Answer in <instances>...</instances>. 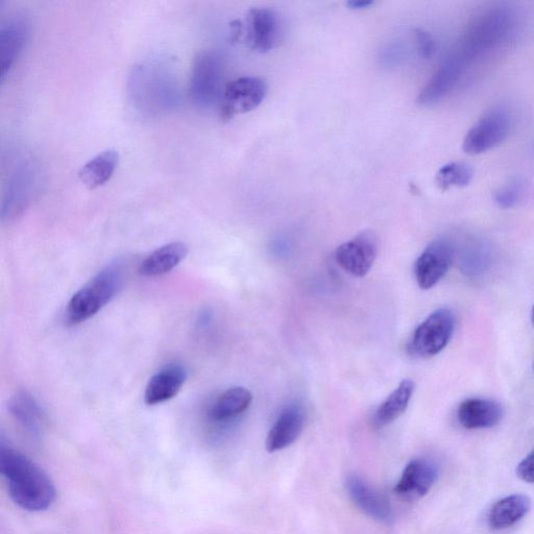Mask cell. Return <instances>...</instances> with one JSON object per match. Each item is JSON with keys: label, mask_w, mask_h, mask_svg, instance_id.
<instances>
[{"label": "cell", "mask_w": 534, "mask_h": 534, "mask_svg": "<svg viewBox=\"0 0 534 534\" xmlns=\"http://www.w3.org/2000/svg\"><path fill=\"white\" fill-rule=\"evenodd\" d=\"M439 468L427 459H415L407 465L395 492L407 498H422L439 479Z\"/></svg>", "instance_id": "13"}, {"label": "cell", "mask_w": 534, "mask_h": 534, "mask_svg": "<svg viewBox=\"0 0 534 534\" xmlns=\"http://www.w3.org/2000/svg\"><path fill=\"white\" fill-rule=\"evenodd\" d=\"M474 172L472 167L463 162H453L443 166L436 175V184L442 190L453 187H466L473 180Z\"/></svg>", "instance_id": "25"}, {"label": "cell", "mask_w": 534, "mask_h": 534, "mask_svg": "<svg viewBox=\"0 0 534 534\" xmlns=\"http://www.w3.org/2000/svg\"><path fill=\"white\" fill-rule=\"evenodd\" d=\"M267 86L259 78H240L228 83L221 101L224 119L245 114L258 108L265 99Z\"/></svg>", "instance_id": "10"}, {"label": "cell", "mask_w": 534, "mask_h": 534, "mask_svg": "<svg viewBox=\"0 0 534 534\" xmlns=\"http://www.w3.org/2000/svg\"><path fill=\"white\" fill-rule=\"evenodd\" d=\"M515 118L511 110L497 107L485 113L467 133L463 149L479 155L495 149L511 135Z\"/></svg>", "instance_id": "6"}, {"label": "cell", "mask_w": 534, "mask_h": 534, "mask_svg": "<svg viewBox=\"0 0 534 534\" xmlns=\"http://www.w3.org/2000/svg\"><path fill=\"white\" fill-rule=\"evenodd\" d=\"M466 72L465 65L450 54L423 88L418 102L423 106L441 102L458 85Z\"/></svg>", "instance_id": "12"}, {"label": "cell", "mask_w": 534, "mask_h": 534, "mask_svg": "<svg viewBox=\"0 0 534 534\" xmlns=\"http://www.w3.org/2000/svg\"><path fill=\"white\" fill-rule=\"evenodd\" d=\"M520 29L518 13L508 7H493L478 14L461 35L453 54L468 68L511 43Z\"/></svg>", "instance_id": "1"}, {"label": "cell", "mask_w": 534, "mask_h": 534, "mask_svg": "<svg viewBox=\"0 0 534 534\" xmlns=\"http://www.w3.org/2000/svg\"><path fill=\"white\" fill-rule=\"evenodd\" d=\"M517 475L524 482L534 483V450L518 465Z\"/></svg>", "instance_id": "28"}, {"label": "cell", "mask_w": 534, "mask_h": 534, "mask_svg": "<svg viewBox=\"0 0 534 534\" xmlns=\"http://www.w3.org/2000/svg\"><path fill=\"white\" fill-rule=\"evenodd\" d=\"M530 509L531 500L528 496L523 494L507 496L492 506L488 524L495 531L513 527L528 515Z\"/></svg>", "instance_id": "20"}, {"label": "cell", "mask_w": 534, "mask_h": 534, "mask_svg": "<svg viewBox=\"0 0 534 534\" xmlns=\"http://www.w3.org/2000/svg\"><path fill=\"white\" fill-rule=\"evenodd\" d=\"M531 321H532V324H533V326H534V306H533V308H532Z\"/></svg>", "instance_id": "30"}, {"label": "cell", "mask_w": 534, "mask_h": 534, "mask_svg": "<svg viewBox=\"0 0 534 534\" xmlns=\"http://www.w3.org/2000/svg\"><path fill=\"white\" fill-rule=\"evenodd\" d=\"M119 162V154L115 150L105 151L88 163H86L79 173V178L83 185L94 190L105 185L114 175Z\"/></svg>", "instance_id": "23"}, {"label": "cell", "mask_w": 534, "mask_h": 534, "mask_svg": "<svg viewBox=\"0 0 534 534\" xmlns=\"http://www.w3.org/2000/svg\"><path fill=\"white\" fill-rule=\"evenodd\" d=\"M124 278V265L119 261L97 273L68 302L65 311L67 324H82L99 313L117 296Z\"/></svg>", "instance_id": "3"}, {"label": "cell", "mask_w": 534, "mask_h": 534, "mask_svg": "<svg viewBox=\"0 0 534 534\" xmlns=\"http://www.w3.org/2000/svg\"><path fill=\"white\" fill-rule=\"evenodd\" d=\"M455 315L448 308L432 312L416 329L408 350L419 358H431L440 354L451 341L455 329Z\"/></svg>", "instance_id": "7"}, {"label": "cell", "mask_w": 534, "mask_h": 534, "mask_svg": "<svg viewBox=\"0 0 534 534\" xmlns=\"http://www.w3.org/2000/svg\"><path fill=\"white\" fill-rule=\"evenodd\" d=\"M253 402V394L244 386L229 388L213 402L209 416L214 422H228L244 414Z\"/></svg>", "instance_id": "21"}, {"label": "cell", "mask_w": 534, "mask_h": 534, "mask_svg": "<svg viewBox=\"0 0 534 534\" xmlns=\"http://www.w3.org/2000/svg\"><path fill=\"white\" fill-rule=\"evenodd\" d=\"M453 251L445 240H435L420 255L415 263L418 285L428 290L438 284L448 273Z\"/></svg>", "instance_id": "11"}, {"label": "cell", "mask_w": 534, "mask_h": 534, "mask_svg": "<svg viewBox=\"0 0 534 534\" xmlns=\"http://www.w3.org/2000/svg\"><path fill=\"white\" fill-rule=\"evenodd\" d=\"M415 383L409 379L403 380L396 390L379 406L374 417L377 427H384L398 420L407 410Z\"/></svg>", "instance_id": "24"}, {"label": "cell", "mask_w": 534, "mask_h": 534, "mask_svg": "<svg viewBox=\"0 0 534 534\" xmlns=\"http://www.w3.org/2000/svg\"><path fill=\"white\" fill-rule=\"evenodd\" d=\"M304 425V411L300 406L285 408L267 435L266 450L274 453L293 445L300 438Z\"/></svg>", "instance_id": "16"}, {"label": "cell", "mask_w": 534, "mask_h": 534, "mask_svg": "<svg viewBox=\"0 0 534 534\" xmlns=\"http://www.w3.org/2000/svg\"><path fill=\"white\" fill-rule=\"evenodd\" d=\"M29 34V23L23 17H15L8 21L0 33V66H2V82L5 81L12 66L22 51Z\"/></svg>", "instance_id": "18"}, {"label": "cell", "mask_w": 534, "mask_h": 534, "mask_svg": "<svg viewBox=\"0 0 534 534\" xmlns=\"http://www.w3.org/2000/svg\"><path fill=\"white\" fill-rule=\"evenodd\" d=\"M0 471L7 480L11 498L26 511H46L55 502L57 491L51 477L4 443L0 447Z\"/></svg>", "instance_id": "2"}, {"label": "cell", "mask_w": 534, "mask_h": 534, "mask_svg": "<svg viewBox=\"0 0 534 534\" xmlns=\"http://www.w3.org/2000/svg\"><path fill=\"white\" fill-rule=\"evenodd\" d=\"M188 247L183 242H171L145 258L139 266L143 277L155 278L172 272L186 258Z\"/></svg>", "instance_id": "19"}, {"label": "cell", "mask_w": 534, "mask_h": 534, "mask_svg": "<svg viewBox=\"0 0 534 534\" xmlns=\"http://www.w3.org/2000/svg\"><path fill=\"white\" fill-rule=\"evenodd\" d=\"M242 28L246 31V41L251 50L261 54L275 50L284 37L283 20L271 9L250 10Z\"/></svg>", "instance_id": "8"}, {"label": "cell", "mask_w": 534, "mask_h": 534, "mask_svg": "<svg viewBox=\"0 0 534 534\" xmlns=\"http://www.w3.org/2000/svg\"><path fill=\"white\" fill-rule=\"evenodd\" d=\"M526 190L524 178H512L495 191L494 201L502 209L514 208L523 200Z\"/></svg>", "instance_id": "26"}, {"label": "cell", "mask_w": 534, "mask_h": 534, "mask_svg": "<svg viewBox=\"0 0 534 534\" xmlns=\"http://www.w3.org/2000/svg\"><path fill=\"white\" fill-rule=\"evenodd\" d=\"M418 52L423 59H431L436 52V45L429 33L424 30H416L415 32Z\"/></svg>", "instance_id": "27"}, {"label": "cell", "mask_w": 534, "mask_h": 534, "mask_svg": "<svg viewBox=\"0 0 534 534\" xmlns=\"http://www.w3.org/2000/svg\"><path fill=\"white\" fill-rule=\"evenodd\" d=\"M347 490L355 505L367 516L384 523L393 519V509L383 496L359 478L351 476L347 480Z\"/></svg>", "instance_id": "17"}, {"label": "cell", "mask_w": 534, "mask_h": 534, "mask_svg": "<svg viewBox=\"0 0 534 534\" xmlns=\"http://www.w3.org/2000/svg\"><path fill=\"white\" fill-rule=\"evenodd\" d=\"M533 370H534V362H533Z\"/></svg>", "instance_id": "31"}, {"label": "cell", "mask_w": 534, "mask_h": 534, "mask_svg": "<svg viewBox=\"0 0 534 534\" xmlns=\"http://www.w3.org/2000/svg\"><path fill=\"white\" fill-rule=\"evenodd\" d=\"M187 377V370L182 364H168L150 379L145 388L144 402L154 406L174 399L182 390Z\"/></svg>", "instance_id": "15"}, {"label": "cell", "mask_w": 534, "mask_h": 534, "mask_svg": "<svg viewBox=\"0 0 534 534\" xmlns=\"http://www.w3.org/2000/svg\"><path fill=\"white\" fill-rule=\"evenodd\" d=\"M131 87L135 102L149 110L168 109L178 102L177 82L168 71L158 66L136 68Z\"/></svg>", "instance_id": "4"}, {"label": "cell", "mask_w": 534, "mask_h": 534, "mask_svg": "<svg viewBox=\"0 0 534 534\" xmlns=\"http://www.w3.org/2000/svg\"><path fill=\"white\" fill-rule=\"evenodd\" d=\"M223 64L220 56L207 52L194 60L189 83L191 100L198 107L209 109L222 101Z\"/></svg>", "instance_id": "5"}, {"label": "cell", "mask_w": 534, "mask_h": 534, "mask_svg": "<svg viewBox=\"0 0 534 534\" xmlns=\"http://www.w3.org/2000/svg\"><path fill=\"white\" fill-rule=\"evenodd\" d=\"M10 410L15 420L33 438H39L44 415L37 400L28 392H18L10 402Z\"/></svg>", "instance_id": "22"}, {"label": "cell", "mask_w": 534, "mask_h": 534, "mask_svg": "<svg viewBox=\"0 0 534 534\" xmlns=\"http://www.w3.org/2000/svg\"><path fill=\"white\" fill-rule=\"evenodd\" d=\"M378 254V239L371 231H364L339 246L335 260L350 275L362 278L371 271Z\"/></svg>", "instance_id": "9"}, {"label": "cell", "mask_w": 534, "mask_h": 534, "mask_svg": "<svg viewBox=\"0 0 534 534\" xmlns=\"http://www.w3.org/2000/svg\"><path fill=\"white\" fill-rule=\"evenodd\" d=\"M503 416L502 405L491 399L470 398L461 402L457 409L459 424L469 430L493 428Z\"/></svg>", "instance_id": "14"}, {"label": "cell", "mask_w": 534, "mask_h": 534, "mask_svg": "<svg viewBox=\"0 0 534 534\" xmlns=\"http://www.w3.org/2000/svg\"><path fill=\"white\" fill-rule=\"evenodd\" d=\"M373 4L374 2H372V0H351V2L348 3V7L353 10H361L367 9Z\"/></svg>", "instance_id": "29"}]
</instances>
